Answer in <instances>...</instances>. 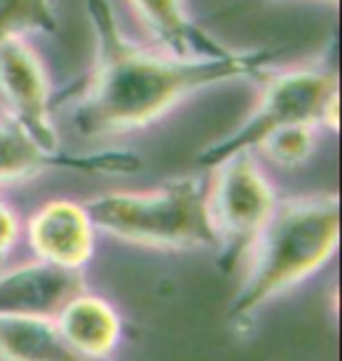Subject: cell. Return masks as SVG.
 Returning a JSON list of instances; mask_svg holds the SVG:
<instances>
[{"instance_id":"4fadbf2b","label":"cell","mask_w":342,"mask_h":361,"mask_svg":"<svg viewBox=\"0 0 342 361\" xmlns=\"http://www.w3.org/2000/svg\"><path fill=\"white\" fill-rule=\"evenodd\" d=\"M52 0H0V42L26 33H56Z\"/></svg>"},{"instance_id":"52a82bcc","label":"cell","mask_w":342,"mask_h":361,"mask_svg":"<svg viewBox=\"0 0 342 361\" xmlns=\"http://www.w3.org/2000/svg\"><path fill=\"white\" fill-rule=\"evenodd\" d=\"M26 242L38 261L83 272L97 251V228L85 204L52 200L28 219Z\"/></svg>"},{"instance_id":"7a4b0ae2","label":"cell","mask_w":342,"mask_h":361,"mask_svg":"<svg viewBox=\"0 0 342 361\" xmlns=\"http://www.w3.org/2000/svg\"><path fill=\"white\" fill-rule=\"evenodd\" d=\"M340 242L336 192L279 200L244 258V277L228 305L232 324H249L267 302L293 291L333 261Z\"/></svg>"},{"instance_id":"8992f818","label":"cell","mask_w":342,"mask_h":361,"mask_svg":"<svg viewBox=\"0 0 342 361\" xmlns=\"http://www.w3.org/2000/svg\"><path fill=\"white\" fill-rule=\"evenodd\" d=\"M0 106L7 122L47 153H61L45 66L24 38L0 42Z\"/></svg>"},{"instance_id":"277c9868","label":"cell","mask_w":342,"mask_h":361,"mask_svg":"<svg viewBox=\"0 0 342 361\" xmlns=\"http://www.w3.org/2000/svg\"><path fill=\"white\" fill-rule=\"evenodd\" d=\"M291 125H314L338 132V75L326 68L267 73L265 87L242 125L197 155L202 167H216L239 153H253L272 132Z\"/></svg>"},{"instance_id":"30bf717a","label":"cell","mask_w":342,"mask_h":361,"mask_svg":"<svg viewBox=\"0 0 342 361\" xmlns=\"http://www.w3.org/2000/svg\"><path fill=\"white\" fill-rule=\"evenodd\" d=\"M54 322L68 348L85 361H108L120 348V312L104 295L78 293L61 307Z\"/></svg>"},{"instance_id":"9a60e30c","label":"cell","mask_w":342,"mask_h":361,"mask_svg":"<svg viewBox=\"0 0 342 361\" xmlns=\"http://www.w3.org/2000/svg\"><path fill=\"white\" fill-rule=\"evenodd\" d=\"M21 235H24V228H21L17 212L5 200H0V261H5L17 249Z\"/></svg>"},{"instance_id":"7c38bea8","label":"cell","mask_w":342,"mask_h":361,"mask_svg":"<svg viewBox=\"0 0 342 361\" xmlns=\"http://www.w3.org/2000/svg\"><path fill=\"white\" fill-rule=\"evenodd\" d=\"M0 361H85L68 348L54 317L0 314Z\"/></svg>"},{"instance_id":"2e32d148","label":"cell","mask_w":342,"mask_h":361,"mask_svg":"<svg viewBox=\"0 0 342 361\" xmlns=\"http://www.w3.org/2000/svg\"><path fill=\"white\" fill-rule=\"evenodd\" d=\"M317 3H326V5H333V7H336V5H338V0H317Z\"/></svg>"},{"instance_id":"5bb4252c","label":"cell","mask_w":342,"mask_h":361,"mask_svg":"<svg viewBox=\"0 0 342 361\" xmlns=\"http://www.w3.org/2000/svg\"><path fill=\"white\" fill-rule=\"evenodd\" d=\"M317 148V127L314 125H291L276 129L267 139L258 143V148L267 160L279 167L293 169L307 162Z\"/></svg>"},{"instance_id":"6da1fadb","label":"cell","mask_w":342,"mask_h":361,"mask_svg":"<svg viewBox=\"0 0 342 361\" xmlns=\"http://www.w3.org/2000/svg\"><path fill=\"white\" fill-rule=\"evenodd\" d=\"M97 56L90 75L75 85L73 127L87 139H104L143 129L173 106L211 85L237 78H265L274 49H251L218 59H181L134 45L120 31L111 0H87Z\"/></svg>"},{"instance_id":"3957f363","label":"cell","mask_w":342,"mask_h":361,"mask_svg":"<svg viewBox=\"0 0 342 361\" xmlns=\"http://www.w3.org/2000/svg\"><path fill=\"white\" fill-rule=\"evenodd\" d=\"M97 233L159 251H216L207 183L178 176L141 192H104L87 202Z\"/></svg>"},{"instance_id":"ba28073f","label":"cell","mask_w":342,"mask_h":361,"mask_svg":"<svg viewBox=\"0 0 342 361\" xmlns=\"http://www.w3.org/2000/svg\"><path fill=\"white\" fill-rule=\"evenodd\" d=\"M141 167V157L125 150L73 155L47 153L10 122H0V185L35 178L47 169H71L83 174H127Z\"/></svg>"},{"instance_id":"8fae6325","label":"cell","mask_w":342,"mask_h":361,"mask_svg":"<svg viewBox=\"0 0 342 361\" xmlns=\"http://www.w3.org/2000/svg\"><path fill=\"white\" fill-rule=\"evenodd\" d=\"M159 49L181 59H218L232 49L195 24L185 0H129Z\"/></svg>"},{"instance_id":"9c48e42d","label":"cell","mask_w":342,"mask_h":361,"mask_svg":"<svg viewBox=\"0 0 342 361\" xmlns=\"http://www.w3.org/2000/svg\"><path fill=\"white\" fill-rule=\"evenodd\" d=\"M83 291L87 281L80 270L56 268L35 258L0 272V314L56 317Z\"/></svg>"},{"instance_id":"5b68a950","label":"cell","mask_w":342,"mask_h":361,"mask_svg":"<svg viewBox=\"0 0 342 361\" xmlns=\"http://www.w3.org/2000/svg\"><path fill=\"white\" fill-rule=\"evenodd\" d=\"M207 212L223 268H237L249 256L276 207V192L253 153L232 155L211 167Z\"/></svg>"}]
</instances>
